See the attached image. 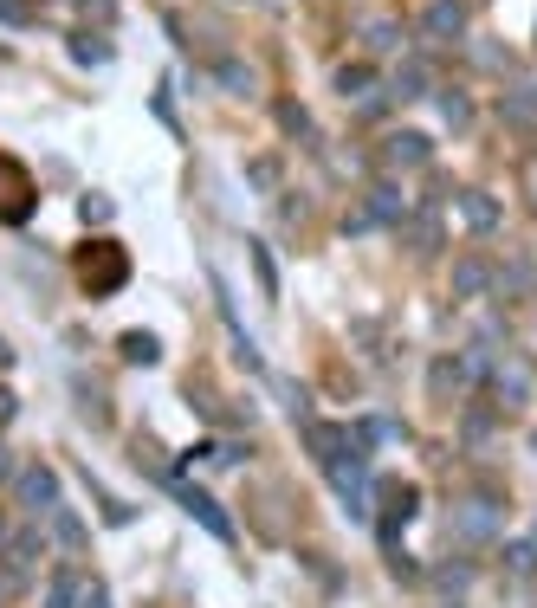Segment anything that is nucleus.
<instances>
[{
	"label": "nucleus",
	"mask_w": 537,
	"mask_h": 608,
	"mask_svg": "<svg viewBox=\"0 0 537 608\" xmlns=\"http://www.w3.org/2000/svg\"><path fill=\"white\" fill-rule=\"evenodd\" d=\"M78 279H85V292H91V298H104V292H117V285L130 279V259H123L117 246L91 240L85 253H78Z\"/></svg>",
	"instance_id": "1"
},
{
	"label": "nucleus",
	"mask_w": 537,
	"mask_h": 608,
	"mask_svg": "<svg viewBox=\"0 0 537 608\" xmlns=\"http://www.w3.org/2000/svg\"><path fill=\"white\" fill-rule=\"evenodd\" d=\"M415 33L428 39V46H453V39H466V0H428L415 20Z\"/></svg>",
	"instance_id": "2"
},
{
	"label": "nucleus",
	"mask_w": 537,
	"mask_h": 608,
	"mask_svg": "<svg viewBox=\"0 0 537 608\" xmlns=\"http://www.w3.org/2000/svg\"><path fill=\"white\" fill-rule=\"evenodd\" d=\"M13 499L26 511H59V473L52 466H20L13 473Z\"/></svg>",
	"instance_id": "3"
},
{
	"label": "nucleus",
	"mask_w": 537,
	"mask_h": 608,
	"mask_svg": "<svg viewBox=\"0 0 537 608\" xmlns=\"http://www.w3.org/2000/svg\"><path fill=\"white\" fill-rule=\"evenodd\" d=\"M453 214H460L466 233H492V227H499V201L479 195V188H460V195H453Z\"/></svg>",
	"instance_id": "4"
},
{
	"label": "nucleus",
	"mask_w": 537,
	"mask_h": 608,
	"mask_svg": "<svg viewBox=\"0 0 537 608\" xmlns=\"http://www.w3.org/2000/svg\"><path fill=\"white\" fill-rule=\"evenodd\" d=\"M460 531H466V544H486V537L499 531V499H466L460 505Z\"/></svg>",
	"instance_id": "5"
},
{
	"label": "nucleus",
	"mask_w": 537,
	"mask_h": 608,
	"mask_svg": "<svg viewBox=\"0 0 537 608\" xmlns=\"http://www.w3.org/2000/svg\"><path fill=\"white\" fill-rule=\"evenodd\" d=\"M382 220H402V195H395V188H369V207H363V214H350V233L382 227Z\"/></svg>",
	"instance_id": "6"
},
{
	"label": "nucleus",
	"mask_w": 537,
	"mask_h": 608,
	"mask_svg": "<svg viewBox=\"0 0 537 608\" xmlns=\"http://www.w3.org/2000/svg\"><path fill=\"white\" fill-rule=\"evenodd\" d=\"M428 156H434V149H428V136H421V130H395L389 136V162H395V169H421Z\"/></svg>",
	"instance_id": "7"
},
{
	"label": "nucleus",
	"mask_w": 537,
	"mask_h": 608,
	"mask_svg": "<svg viewBox=\"0 0 537 608\" xmlns=\"http://www.w3.org/2000/svg\"><path fill=\"white\" fill-rule=\"evenodd\" d=\"M188 511H195V518H201V524H208V531H214V537H233V524H227V511H220V505L208 499V492H188Z\"/></svg>",
	"instance_id": "8"
},
{
	"label": "nucleus",
	"mask_w": 537,
	"mask_h": 608,
	"mask_svg": "<svg viewBox=\"0 0 537 608\" xmlns=\"http://www.w3.org/2000/svg\"><path fill=\"white\" fill-rule=\"evenodd\" d=\"M428 85H434V78H428V72H421V65H402V72H395V91H389V98H402V104H415V98H428Z\"/></svg>",
	"instance_id": "9"
},
{
	"label": "nucleus",
	"mask_w": 537,
	"mask_h": 608,
	"mask_svg": "<svg viewBox=\"0 0 537 608\" xmlns=\"http://www.w3.org/2000/svg\"><path fill=\"white\" fill-rule=\"evenodd\" d=\"M52 537H59V544H65V550H72V557H78V550H85V544H91V537H85V524H78V518H72V511H65V505H59V511H52Z\"/></svg>",
	"instance_id": "10"
},
{
	"label": "nucleus",
	"mask_w": 537,
	"mask_h": 608,
	"mask_svg": "<svg viewBox=\"0 0 537 608\" xmlns=\"http://www.w3.org/2000/svg\"><path fill=\"white\" fill-rule=\"evenodd\" d=\"M33 557H39V537H33V531H20V537L7 544V563H13V576H7V583H20V576L33 570Z\"/></svg>",
	"instance_id": "11"
},
{
	"label": "nucleus",
	"mask_w": 537,
	"mask_h": 608,
	"mask_svg": "<svg viewBox=\"0 0 537 608\" xmlns=\"http://www.w3.org/2000/svg\"><path fill=\"white\" fill-rule=\"evenodd\" d=\"M395 39H402V20H369L363 26V52H395Z\"/></svg>",
	"instance_id": "12"
},
{
	"label": "nucleus",
	"mask_w": 537,
	"mask_h": 608,
	"mask_svg": "<svg viewBox=\"0 0 537 608\" xmlns=\"http://www.w3.org/2000/svg\"><path fill=\"white\" fill-rule=\"evenodd\" d=\"M78 596H85V583H78L72 570H59V576H52V596H46V608H78Z\"/></svg>",
	"instance_id": "13"
},
{
	"label": "nucleus",
	"mask_w": 537,
	"mask_h": 608,
	"mask_svg": "<svg viewBox=\"0 0 537 608\" xmlns=\"http://www.w3.org/2000/svg\"><path fill=\"white\" fill-rule=\"evenodd\" d=\"M123 356H130V363H156L162 343L149 337V330H123Z\"/></svg>",
	"instance_id": "14"
},
{
	"label": "nucleus",
	"mask_w": 537,
	"mask_h": 608,
	"mask_svg": "<svg viewBox=\"0 0 537 608\" xmlns=\"http://www.w3.org/2000/svg\"><path fill=\"white\" fill-rule=\"evenodd\" d=\"M337 91H343V98H363V91H376V72H369V65H343Z\"/></svg>",
	"instance_id": "15"
},
{
	"label": "nucleus",
	"mask_w": 537,
	"mask_h": 608,
	"mask_svg": "<svg viewBox=\"0 0 537 608\" xmlns=\"http://www.w3.org/2000/svg\"><path fill=\"white\" fill-rule=\"evenodd\" d=\"M453 285H460V298H479V292H486V285H492V272L479 266V259H466V266L453 272Z\"/></svg>",
	"instance_id": "16"
},
{
	"label": "nucleus",
	"mask_w": 537,
	"mask_h": 608,
	"mask_svg": "<svg viewBox=\"0 0 537 608\" xmlns=\"http://www.w3.org/2000/svg\"><path fill=\"white\" fill-rule=\"evenodd\" d=\"M220 85H227L233 98H253V85H259V78H253V65H220Z\"/></svg>",
	"instance_id": "17"
},
{
	"label": "nucleus",
	"mask_w": 537,
	"mask_h": 608,
	"mask_svg": "<svg viewBox=\"0 0 537 608\" xmlns=\"http://www.w3.org/2000/svg\"><path fill=\"white\" fill-rule=\"evenodd\" d=\"M460 376H466V363H447V356H440V363L428 369V382H434V395H453V389H460Z\"/></svg>",
	"instance_id": "18"
},
{
	"label": "nucleus",
	"mask_w": 537,
	"mask_h": 608,
	"mask_svg": "<svg viewBox=\"0 0 537 608\" xmlns=\"http://www.w3.org/2000/svg\"><path fill=\"white\" fill-rule=\"evenodd\" d=\"M279 130H285V136H305V143H311V117H305V104L285 98V104H279Z\"/></svg>",
	"instance_id": "19"
},
{
	"label": "nucleus",
	"mask_w": 537,
	"mask_h": 608,
	"mask_svg": "<svg viewBox=\"0 0 537 608\" xmlns=\"http://www.w3.org/2000/svg\"><path fill=\"white\" fill-rule=\"evenodd\" d=\"M253 272H259V292H266V298H279V266H272V253H266V246H253Z\"/></svg>",
	"instance_id": "20"
},
{
	"label": "nucleus",
	"mask_w": 537,
	"mask_h": 608,
	"mask_svg": "<svg viewBox=\"0 0 537 608\" xmlns=\"http://www.w3.org/2000/svg\"><path fill=\"white\" fill-rule=\"evenodd\" d=\"M440 110H447L453 130H466V123H473V98H460V91H447V98H440Z\"/></svg>",
	"instance_id": "21"
},
{
	"label": "nucleus",
	"mask_w": 537,
	"mask_h": 608,
	"mask_svg": "<svg viewBox=\"0 0 537 608\" xmlns=\"http://www.w3.org/2000/svg\"><path fill=\"white\" fill-rule=\"evenodd\" d=\"M72 52H78V65H104L110 59V46H98L91 33H72Z\"/></svg>",
	"instance_id": "22"
},
{
	"label": "nucleus",
	"mask_w": 537,
	"mask_h": 608,
	"mask_svg": "<svg viewBox=\"0 0 537 608\" xmlns=\"http://www.w3.org/2000/svg\"><path fill=\"white\" fill-rule=\"evenodd\" d=\"M78 608H110V596H104L98 583H85V596H78Z\"/></svg>",
	"instance_id": "23"
},
{
	"label": "nucleus",
	"mask_w": 537,
	"mask_h": 608,
	"mask_svg": "<svg viewBox=\"0 0 537 608\" xmlns=\"http://www.w3.org/2000/svg\"><path fill=\"white\" fill-rule=\"evenodd\" d=\"M13 414H20V402H13V389H0V427H7Z\"/></svg>",
	"instance_id": "24"
},
{
	"label": "nucleus",
	"mask_w": 537,
	"mask_h": 608,
	"mask_svg": "<svg viewBox=\"0 0 537 608\" xmlns=\"http://www.w3.org/2000/svg\"><path fill=\"white\" fill-rule=\"evenodd\" d=\"M7 473H13V453H7V447H0V479H7Z\"/></svg>",
	"instance_id": "25"
},
{
	"label": "nucleus",
	"mask_w": 537,
	"mask_h": 608,
	"mask_svg": "<svg viewBox=\"0 0 537 608\" xmlns=\"http://www.w3.org/2000/svg\"><path fill=\"white\" fill-rule=\"evenodd\" d=\"M13 363V350H7V337H0V369H7Z\"/></svg>",
	"instance_id": "26"
},
{
	"label": "nucleus",
	"mask_w": 537,
	"mask_h": 608,
	"mask_svg": "<svg viewBox=\"0 0 537 608\" xmlns=\"http://www.w3.org/2000/svg\"><path fill=\"white\" fill-rule=\"evenodd\" d=\"M7 596H13V583H7V576H0V602H7Z\"/></svg>",
	"instance_id": "27"
}]
</instances>
